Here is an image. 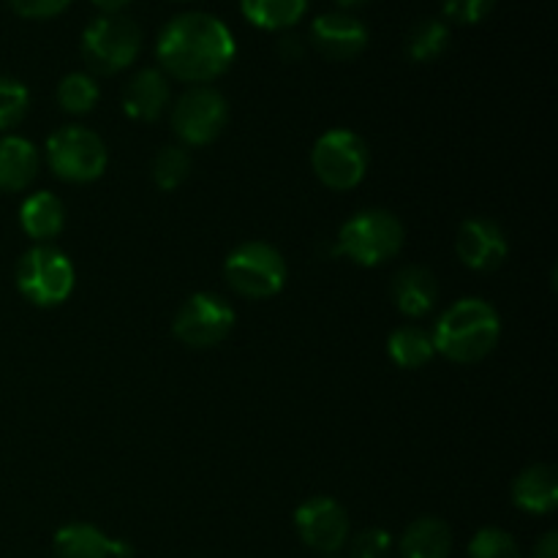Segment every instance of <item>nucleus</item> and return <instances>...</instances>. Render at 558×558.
<instances>
[{
	"label": "nucleus",
	"instance_id": "1",
	"mask_svg": "<svg viewBox=\"0 0 558 558\" xmlns=\"http://www.w3.org/2000/svg\"><path fill=\"white\" fill-rule=\"evenodd\" d=\"M156 54L161 69L174 80L207 85L227 74L238 54V44L218 16L189 11L163 25L158 33Z\"/></svg>",
	"mask_w": 558,
	"mask_h": 558
},
{
	"label": "nucleus",
	"instance_id": "2",
	"mask_svg": "<svg viewBox=\"0 0 558 558\" xmlns=\"http://www.w3.org/2000/svg\"><path fill=\"white\" fill-rule=\"evenodd\" d=\"M501 336V319L483 298H463L452 303L436 322L434 349L452 363H480L496 349Z\"/></svg>",
	"mask_w": 558,
	"mask_h": 558
},
{
	"label": "nucleus",
	"instance_id": "3",
	"mask_svg": "<svg viewBox=\"0 0 558 558\" xmlns=\"http://www.w3.org/2000/svg\"><path fill=\"white\" fill-rule=\"evenodd\" d=\"M401 218L390 210H363L349 218L338 232V254L360 267H376L390 262L403 248Z\"/></svg>",
	"mask_w": 558,
	"mask_h": 558
},
{
	"label": "nucleus",
	"instance_id": "4",
	"mask_svg": "<svg viewBox=\"0 0 558 558\" xmlns=\"http://www.w3.org/2000/svg\"><path fill=\"white\" fill-rule=\"evenodd\" d=\"M74 265L52 245H36L16 265V289L27 303L38 308H54L74 292Z\"/></svg>",
	"mask_w": 558,
	"mask_h": 558
},
{
	"label": "nucleus",
	"instance_id": "5",
	"mask_svg": "<svg viewBox=\"0 0 558 558\" xmlns=\"http://www.w3.org/2000/svg\"><path fill=\"white\" fill-rule=\"evenodd\" d=\"M142 49V31L131 16L104 14L82 33V58L96 74H118L129 69Z\"/></svg>",
	"mask_w": 558,
	"mask_h": 558
},
{
	"label": "nucleus",
	"instance_id": "6",
	"mask_svg": "<svg viewBox=\"0 0 558 558\" xmlns=\"http://www.w3.org/2000/svg\"><path fill=\"white\" fill-rule=\"evenodd\" d=\"M223 278L229 287L248 300L276 298L287 283V262L281 251L272 248L270 243L251 240V243L238 245L223 262Z\"/></svg>",
	"mask_w": 558,
	"mask_h": 558
},
{
	"label": "nucleus",
	"instance_id": "7",
	"mask_svg": "<svg viewBox=\"0 0 558 558\" xmlns=\"http://www.w3.org/2000/svg\"><path fill=\"white\" fill-rule=\"evenodd\" d=\"M47 163L65 183H93L107 169V145L85 125H63L47 140Z\"/></svg>",
	"mask_w": 558,
	"mask_h": 558
},
{
	"label": "nucleus",
	"instance_id": "8",
	"mask_svg": "<svg viewBox=\"0 0 558 558\" xmlns=\"http://www.w3.org/2000/svg\"><path fill=\"white\" fill-rule=\"evenodd\" d=\"M316 178L332 191H352L368 174V145L349 129H332L311 150Z\"/></svg>",
	"mask_w": 558,
	"mask_h": 558
},
{
	"label": "nucleus",
	"instance_id": "9",
	"mask_svg": "<svg viewBox=\"0 0 558 558\" xmlns=\"http://www.w3.org/2000/svg\"><path fill=\"white\" fill-rule=\"evenodd\" d=\"M227 98L210 85H194L178 98L172 109V129L183 145H210L227 129Z\"/></svg>",
	"mask_w": 558,
	"mask_h": 558
},
{
	"label": "nucleus",
	"instance_id": "10",
	"mask_svg": "<svg viewBox=\"0 0 558 558\" xmlns=\"http://www.w3.org/2000/svg\"><path fill=\"white\" fill-rule=\"evenodd\" d=\"M234 327V308L213 292H196L180 305L174 316V336L191 349L218 347Z\"/></svg>",
	"mask_w": 558,
	"mask_h": 558
},
{
	"label": "nucleus",
	"instance_id": "11",
	"mask_svg": "<svg viewBox=\"0 0 558 558\" xmlns=\"http://www.w3.org/2000/svg\"><path fill=\"white\" fill-rule=\"evenodd\" d=\"M294 529L300 539L316 554L332 556L349 543V515L330 496L305 499L294 510Z\"/></svg>",
	"mask_w": 558,
	"mask_h": 558
},
{
	"label": "nucleus",
	"instance_id": "12",
	"mask_svg": "<svg viewBox=\"0 0 558 558\" xmlns=\"http://www.w3.org/2000/svg\"><path fill=\"white\" fill-rule=\"evenodd\" d=\"M311 44L327 60H354L368 47V27L349 11H327L311 22Z\"/></svg>",
	"mask_w": 558,
	"mask_h": 558
},
{
	"label": "nucleus",
	"instance_id": "13",
	"mask_svg": "<svg viewBox=\"0 0 558 558\" xmlns=\"http://www.w3.org/2000/svg\"><path fill=\"white\" fill-rule=\"evenodd\" d=\"M456 251L469 270L490 272L510 254L505 229L490 218H469L456 234Z\"/></svg>",
	"mask_w": 558,
	"mask_h": 558
},
{
	"label": "nucleus",
	"instance_id": "14",
	"mask_svg": "<svg viewBox=\"0 0 558 558\" xmlns=\"http://www.w3.org/2000/svg\"><path fill=\"white\" fill-rule=\"evenodd\" d=\"M129 543L112 539L93 523H65L54 534V558H131Z\"/></svg>",
	"mask_w": 558,
	"mask_h": 558
},
{
	"label": "nucleus",
	"instance_id": "15",
	"mask_svg": "<svg viewBox=\"0 0 558 558\" xmlns=\"http://www.w3.org/2000/svg\"><path fill=\"white\" fill-rule=\"evenodd\" d=\"M392 300L403 316L423 319L439 303V281L423 265H407L392 278Z\"/></svg>",
	"mask_w": 558,
	"mask_h": 558
},
{
	"label": "nucleus",
	"instance_id": "16",
	"mask_svg": "<svg viewBox=\"0 0 558 558\" xmlns=\"http://www.w3.org/2000/svg\"><path fill=\"white\" fill-rule=\"evenodd\" d=\"M169 104V80L158 69H142L129 80L123 90V109L131 120L153 123Z\"/></svg>",
	"mask_w": 558,
	"mask_h": 558
},
{
	"label": "nucleus",
	"instance_id": "17",
	"mask_svg": "<svg viewBox=\"0 0 558 558\" xmlns=\"http://www.w3.org/2000/svg\"><path fill=\"white\" fill-rule=\"evenodd\" d=\"M512 501L523 512L532 515H548L558 505V480L556 469L537 463V466L523 469L512 483Z\"/></svg>",
	"mask_w": 558,
	"mask_h": 558
},
{
	"label": "nucleus",
	"instance_id": "18",
	"mask_svg": "<svg viewBox=\"0 0 558 558\" xmlns=\"http://www.w3.org/2000/svg\"><path fill=\"white\" fill-rule=\"evenodd\" d=\"M38 174V150L25 136L0 140V191L16 194L25 191Z\"/></svg>",
	"mask_w": 558,
	"mask_h": 558
},
{
	"label": "nucleus",
	"instance_id": "19",
	"mask_svg": "<svg viewBox=\"0 0 558 558\" xmlns=\"http://www.w3.org/2000/svg\"><path fill=\"white\" fill-rule=\"evenodd\" d=\"M401 558H450L452 532L441 518H417L398 543Z\"/></svg>",
	"mask_w": 558,
	"mask_h": 558
},
{
	"label": "nucleus",
	"instance_id": "20",
	"mask_svg": "<svg viewBox=\"0 0 558 558\" xmlns=\"http://www.w3.org/2000/svg\"><path fill=\"white\" fill-rule=\"evenodd\" d=\"M20 223L27 238H33L36 243H47V240L58 238L65 223L63 202L49 191H36L22 202Z\"/></svg>",
	"mask_w": 558,
	"mask_h": 558
},
{
	"label": "nucleus",
	"instance_id": "21",
	"mask_svg": "<svg viewBox=\"0 0 558 558\" xmlns=\"http://www.w3.org/2000/svg\"><path fill=\"white\" fill-rule=\"evenodd\" d=\"M311 0H240L245 20L259 31H289L308 11Z\"/></svg>",
	"mask_w": 558,
	"mask_h": 558
},
{
	"label": "nucleus",
	"instance_id": "22",
	"mask_svg": "<svg viewBox=\"0 0 558 558\" xmlns=\"http://www.w3.org/2000/svg\"><path fill=\"white\" fill-rule=\"evenodd\" d=\"M387 352H390L392 363L401 365V368L414 371L428 365L430 360H434L436 349H434V338H430L428 330L407 325V327H398V330L392 332L390 341H387Z\"/></svg>",
	"mask_w": 558,
	"mask_h": 558
},
{
	"label": "nucleus",
	"instance_id": "23",
	"mask_svg": "<svg viewBox=\"0 0 558 558\" xmlns=\"http://www.w3.org/2000/svg\"><path fill=\"white\" fill-rule=\"evenodd\" d=\"M450 47V27L441 20H420L407 36V54L414 63H430Z\"/></svg>",
	"mask_w": 558,
	"mask_h": 558
},
{
	"label": "nucleus",
	"instance_id": "24",
	"mask_svg": "<svg viewBox=\"0 0 558 558\" xmlns=\"http://www.w3.org/2000/svg\"><path fill=\"white\" fill-rule=\"evenodd\" d=\"M98 82L90 74H65L58 85V104L69 114H87L93 112V107L98 104Z\"/></svg>",
	"mask_w": 558,
	"mask_h": 558
},
{
	"label": "nucleus",
	"instance_id": "25",
	"mask_svg": "<svg viewBox=\"0 0 558 558\" xmlns=\"http://www.w3.org/2000/svg\"><path fill=\"white\" fill-rule=\"evenodd\" d=\"M191 174V156L183 147H161L153 158V180L161 191H174L189 180Z\"/></svg>",
	"mask_w": 558,
	"mask_h": 558
},
{
	"label": "nucleus",
	"instance_id": "26",
	"mask_svg": "<svg viewBox=\"0 0 558 558\" xmlns=\"http://www.w3.org/2000/svg\"><path fill=\"white\" fill-rule=\"evenodd\" d=\"M469 558H523L518 539L505 529H480L469 543Z\"/></svg>",
	"mask_w": 558,
	"mask_h": 558
},
{
	"label": "nucleus",
	"instance_id": "27",
	"mask_svg": "<svg viewBox=\"0 0 558 558\" xmlns=\"http://www.w3.org/2000/svg\"><path fill=\"white\" fill-rule=\"evenodd\" d=\"M31 107V93L20 80L0 76V131L14 129Z\"/></svg>",
	"mask_w": 558,
	"mask_h": 558
},
{
	"label": "nucleus",
	"instance_id": "28",
	"mask_svg": "<svg viewBox=\"0 0 558 558\" xmlns=\"http://www.w3.org/2000/svg\"><path fill=\"white\" fill-rule=\"evenodd\" d=\"M392 548H396V543H392L390 532L376 526L363 529L349 543V558H390Z\"/></svg>",
	"mask_w": 558,
	"mask_h": 558
},
{
	"label": "nucleus",
	"instance_id": "29",
	"mask_svg": "<svg viewBox=\"0 0 558 558\" xmlns=\"http://www.w3.org/2000/svg\"><path fill=\"white\" fill-rule=\"evenodd\" d=\"M496 0H441V11L458 25H477L494 11Z\"/></svg>",
	"mask_w": 558,
	"mask_h": 558
},
{
	"label": "nucleus",
	"instance_id": "30",
	"mask_svg": "<svg viewBox=\"0 0 558 558\" xmlns=\"http://www.w3.org/2000/svg\"><path fill=\"white\" fill-rule=\"evenodd\" d=\"M22 20H52L71 5V0H5Z\"/></svg>",
	"mask_w": 558,
	"mask_h": 558
},
{
	"label": "nucleus",
	"instance_id": "31",
	"mask_svg": "<svg viewBox=\"0 0 558 558\" xmlns=\"http://www.w3.org/2000/svg\"><path fill=\"white\" fill-rule=\"evenodd\" d=\"M303 52H305V44L300 41L298 36H283L281 41H278V54H281L283 60H289V63L303 58Z\"/></svg>",
	"mask_w": 558,
	"mask_h": 558
},
{
	"label": "nucleus",
	"instance_id": "32",
	"mask_svg": "<svg viewBox=\"0 0 558 558\" xmlns=\"http://www.w3.org/2000/svg\"><path fill=\"white\" fill-rule=\"evenodd\" d=\"M529 558H558V534L548 532L537 545H534L532 556Z\"/></svg>",
	"mask_w": 558,
	"mask_h": 558
},
{
	"label": "nucleus",
	"instance_id": "33",
	"mask_svg": "<svg viewBox=\"0 0 558 558\" xmlns=\"http://www.w3.org/2000/svg\"><path fill=\"white\" fill-rule=\"evenodd\" d=\"M90 3L96 5V9H101L104 14H120L131 0H90Z\"/></svg>",
	"mask_w": 558,
	"mask_h": 558
},
{
	"label": "nucleus",
	"instance_id": "34",
	"mask_svg": "<svg viewBox=\"0 0 558 558\" xmlns=\"http://www.w3.org/2000/svg\"><path fill=\"white\" fill-rule=\"evenodd\" d=\"M368 3V0H336L338 11H347V9H357V5Z\"/></svg>",
	"mask_w": 558,
	"mask_h": 558
},
{
	"label": "nucleus",
	"instance_id": "35",
	"mask_svg": "<svg viewBox=\"0 0 558 558\" xmlns=\"http://www.w3.org/2000/svg\"><path fill=\"white\" fill-rule=\"evenodd\" d=\"M327 558H336V556H327Z\"/></svg>",
	"mask_w": 558,
	"mask_h": 558
}]
</instances>
